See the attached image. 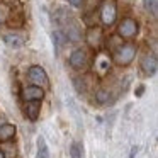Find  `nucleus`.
Listing matches in <instances>:
<instances>
[{"label":"nucleus","instance_id":"nucleus-1","mask_svg":"<svg viewBox=\"0 0 158 158\" xmlns=\"http://www.w3.org/2000/svg\"><path fill=\"white\" fill-rule=\"evenodd\" d=\"M136 53H138V46L134 43H124L121 44L119 48L114 51L112 58H114V63L117 66H127L133 63V60L136 58Z\"/></svg>","mask_w":158,"mask_h":158},{"label":"nucleus","instance_id":"nucleus-2","mask_svg":"<svg viewBox=\"0 0 158 158\" xmlns=\"http://www.w3.org/2000/svg\"><path fill=\"white\" fill-rule=\"evenodd\" d=\"M138 32H139V24L133 17H124L117 26V34L123 39H133L138 36Z\"/></svg>","mask_w":158,"mask_h":158},{"label":"nucleus","instance_id":"nucleus-3","mask_svg":"<svg viewBox=\"0 0 158 158\" xmlns=\"http://www.w3.org/2000/svg\"><path fill=\"white\" fill-rule=\"evenodd\" d=\"M99 17L100 22L104 26H112L117 19V9H116V2L114 0H104L99 10Z\"/></svg>","mask_w":158,"mask_h":158},{"label":"nucleus","instance_id":"nucleus-4","mask_svg":"<svg viewBox=\"0 0 158 158\" xmlns=\"http://www.w3.org/2000/svg\"><path fill=\"white\" fill-rule=\"evenodd\" d=\"M27 77H29V80L32 82V85H36V87L44 89V87L49 85L48 73H46L44 68L39 66V65H32L31 68H29V72H27Z\"/></svg>","mask_w":158,"mask_h":158},{"label":"nucleus","instance_id":"nucleus-5","mask_svg":"<svg viewBox=\"0 0 158 158\" xmlns=\"http://www.w3.org/2000/svg\"><path fill=\"white\" fill-rule=\"evenodd\" d=\"M68 65L72 66V68H75V70L87 68V65H89V55H87V51L83 48L75 49L68 58Z\"/></svg>","mask_w":158,"mask_h":158},{"label":"nucleus","instance_id":"nucleus-6","mask_svg":"<svg viewBox=\"0 0 158 158\" xmlns=\"http://www.w3.org/2000/svg\"><path fill=\"white\" fill-rule=\"evenodd\" d=\"M21 97L24 102H41L44 99V89L36 87V85H27L22 89Z\"/></svg>","mask_w":158,"mask_h":158},{"label":"nucleus","instance_id":"nucleus-7","mask_svg":"<svg viewBox=\"0 0 158 158\" xmlns=\"http://www.w3.org/2000/svg\"><path fill=\"white\" fill-rule=\"evenodd\" d=\"M139 68L146 77H153L158 70V60L153 53H146L139 61Z\"/></svg>","mask_w":158,"mask_h":158},{"label":"nucleus","instance_id":"nucleus-8","mask_svg":"<svg viewBox=\"0 0 158 158\" xmlns=\"http://www.w3.org/2000/svg\"><path fill=\"white\" fill-rule=\"evenodd\" d=\"M4 43L10 49H21L26 44V38L17 32H7V34H4Z\"/></svg>","mask_w":158,"mask_h":158},{"label":"nucleus","instance_id":"nucleus-9","mask_svg":"<svg viewBox=\"0 0 158 158\" xmlns=\"http://www.w3.org/2000/svg\"><path fill=\"white\" fill-rule=\"evenodd\" d=\"M85 41L89 43V46L92 48H97L102 41V29L97 27V26H90L85 32Z\"/></svg>","mask_w":158,"mask_h":158},{"label":"nucleus","instance_id":"nucleus-10","mask_svg":"<svg viewBox=\"0 0 158 158\" xmlns=\"http://www.w3.org/2000/svg\"><path fill=\"white\" fill-rule=\"evenodd\" d=\"M15 133H17V126L12 123H5L0 126V143H7V141H10L12 138L15 136Z\"/></svg>","mask_w":158,"mask_h":158},{"label":"nucleus","instance_id":"nucleus-11","mask_svg":"<svg viewBox=\"0 0 158 158\" xmlns=\"http://www.w3.org/2000/svg\"><path fill=\"white\" fill-rule=\"evenodd\" d=\"M41 112V102H26V116L29 121H38Z\"/></svg>","mask_w":158,"mask_h":158},{"label":"nucleus","instance_id":"nucleus-12","mask_svg":"<svg viewBox=\"0 0 158 158\" xmlns=\"http://www.w3.org/2000/svg\"><path fill=\"white\" fill-rule=\"evenodd\" d=\"M66 43H68V41H66L65 32H63V31H60V29H58V31L53 32V46H55V53H56V55H58L60 49H61Z\"/></svg>","mask_w":158,"mask_h":158},{"label":"nucleus","instance_id":"nucleus-13","mask_svg":"<svg viewBox=\"0 0 158 158\" xmlns=\"http://www.w3.org/2000/svg\"><path fill=\"white\" fill-rule=\"evenodd\" d=\"M63 32H65V38L68 43H78L82 39V32H80V29L77 26H68V29Z\"/></svg>","mask_w":158,"mask_h":158},{"label":"nucleus","instance_id":"nucleus-14","mask_svg":"<svg viewBox=\"0 0 158 158\" xmlns=\"http://www.w3.org/2000/svg\"><path fill=\"white\" fill-rule=\"evenodd\" d=\"M143 7L146 14H150L151 17L158 15V0H143Z\"/></svg>","mask_w":158,"mask_h":158},{"label":"nucleus","instance_id":"nucleus-15","mask_svg":"<svg viewBox=\"0 0 158 158\" xmlns=\"http://www.w3.org/2000/svg\"><path fill=\"white\" fill-rule=\"evenodd\" d=\"M95 102L100 104V106H106V104L110 102V92L106 89H100L95 92Z\"/></svg>","mask_w":158,"mask_h":158},{"label":"nucleus","instance_id":"nucleus-16","mask_svg":"<svg viewBox=\"0 0 158 158\" xmlns=\"http://www.w3.org/2000/svg\"><path fill=\"white\" fill-rule=\"evenodd\" d=\"M36 158H49V150H48L44 138L38 139V155H36Z\"/></svg>","mask_w":158,"mask_h":158},{"label":"nucleus","instance_id":"nucleus-17","mask_svg":"<svg viewBox=\"0 0 158 158\" xmlns=\"http://www.w3.org/2000/svg\"><path fill=\"white\" fill-rule=\"evenodd\" d=\"M70 158H83V148L80 143H73L70 146Z\"/></svg>","mask_w":158,"mask_h":158},{"label":"nucleus","instance_id":"nucleus-18","mask_svg":"<svg viewBox=\"0 0 158 158\" xmlns=\"http://www.w3.org/2000/svg\"><path fill=\"white\" fill-rule=\"evenodd\" d=\"M73 85H75V89H77V92H78V94L85 92V83H83V80L75 78V80H73Z\"/></svg>","mask_w":158,"mask_h":158},{"label":"nucleus","instance_id":"nucleus-19","mask_svg":"<svg viewBox=\"0 0 158 158\" xmlns=\"http://www.w3.org/2000/svg\"><path fill=\"white\" fill-rule=\"evenodd\" d=\"M83 2H85V0H68V4L72 5V7H77V9H78V7H82V5H83Z\"/></svg>","mask_w":158,"mask_h":158},{"label":"nucleus","instance_id":"nucleus-20","mask_svg":"<svg viewBox=\"0 0 158 158\" xmlns=\"http://www.w3.org/2000/svg\"><path fill=\"white\" fill-rule=\"evenodd\" d=\"M4 17H5V9H4V5L0 4V24L4 22Z\"/></svg>","mask_w":158,"mask_h":158},{"label":"nucleus","instance_id":"nucleus-21","mask_svg":"<svg viewBox=\"0 0 158 158\" xmlns=\"http://www.w3.org/2000/svg\"><path fill=\"white\" fill-rule=\"evenodd\" d=\"M143 92H144V87H143V85H141V87H138V90H136V95L139 97V95H141V94H143Z\"/></svg>","mask_w":158,"mask_h":158},{"label":"nucleus","instance_id":"nucleus-22","mask_svg":"<svg viewBox=\"0 0 158 158\" xmlns=\"http://www.w3.org/2000/svg\"><path fill=\"white\" fill-rule=\"evenodd\" d=\"M136 151H138V148L134 146L133 150H131V155H129V158H134V156H136Z\"/></svg>","mask_w":158,"mask_h":158},{"label":"nucleus","instance_id":"nucleus-23","mask_svg":"<svg viewBox=\"0 0 158 158\" xmlns=\"http://www.w3.org/2000/svg\"><path fill=\"white\" fill-rule=\"evenodd\" d=\"M0 158H7V156H5V153H4L2 150H0Z\"/></svg>","mask_w":158,"mask_h":158}]
</instances>
